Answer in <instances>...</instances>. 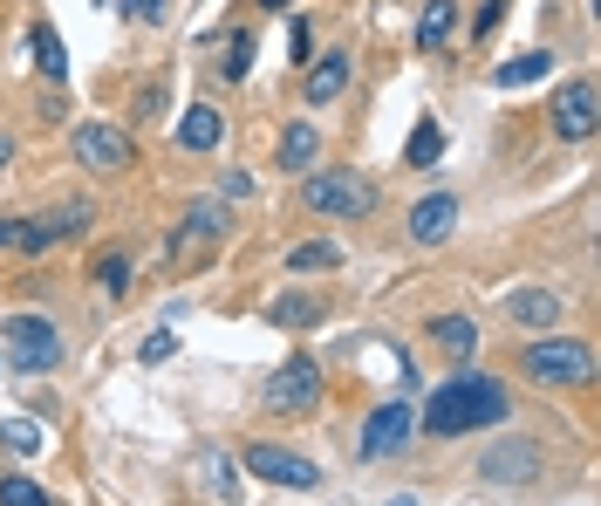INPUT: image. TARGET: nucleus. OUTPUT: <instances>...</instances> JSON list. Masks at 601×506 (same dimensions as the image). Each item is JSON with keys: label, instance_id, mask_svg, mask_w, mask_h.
Masks as SVG:
<instances>
[{"label": "nucleus", "instance_id": "0eeeda50", "mask_svg": "<svg viewBox=\"0 0 601 506\" xmlns=\"http://www.w3.org/2000/svg\"><path fill=\"white\" fill-rule=\"evenodd\" d=\"M62 363V328L48 315H8V370H56Z\"/></svg>", "mask_w": 601, "mask_h": 506}, {"label": "nucleus", "instance_id": "c85d7f7f", "mask_svg": "<svg viewBox=\"0 0 601 506\" xmlns=\"http://www.w3.org/2000/svg\"><path fill=\"white\" fill-rule=\"evenodd\" d=\"M123 14L137 21V28H171V14H178V0H123Z\"/></svg>", "mask_w": 601, "mask_h": 506}, {"label": "nucleus", "instance_id": "e433bc0d", "mask_svg": "<svg viewBox=\"0 0 601 506\" xmlns=\"http://www.w3.org/2000/svg\"><path fill=\"white\" fill-rule=\"evenodd\" d=\"M253 8H267V14H280V8H287V0H253Z\"/></svg>", "mask_w": 601, "mask_h": 506}, {"label": "nucleus", "instance_id": "393cba45", "mask_svg": "<svg viewBox=\"0 0 601 506\" xmlns=\"http://www.w3.org/2000/svg\"><path fill=\"white\" fill-rule=\"evenodd\" d=\"M287 274H315V267H342V246L335 240H301V246H287Z\"/></svg>", "mask_w": 601, "mask_h": 506}, {"label": "nucleus", "instance_id": "9b49d317", "mask_svg": "<svg viewBox=\"0 0 601 506\" xmlns=\"http://www.w3.org/2000/svg\"><path fill=\"white\" fill-rule=\"evenodd\" d=\"M349 48H328V56H308V75H301V96H308V110H328V104H342V89H349Z\"/></svg>", "mask_w": 601, "mask_h": 506}, {"label": "nucleus", "instance_id": "412c9836", "mask_svg": "<svg viewBox=\"0 0 601 506\" xmlns=\"http://www.w3.org/2000/svg\"><path fill=\"white\" fill-rule=\"evenodd\" d=\"M424 336H431V342H437L452 363H465V357L479 349V328H472V315H437V322L424 328Z\"/></svg>", "mask_w": 601, "mask_h": 506}, {"label": "nucleus", "instance_id": "a878e982", "mask_svg": "<svg viewBox=\"0 0 601 506\" xmlns=\"http://www.w3.org/2000/svg\"><path fill=\"white\" fill-rule=\"evenodd\" d=\"M171 104V75H151V83H137V96H130V123H158Z\"/></svg>", "mask_w": 601, "mask_h": 506}, {"label": "nucleus", "instance_id": "a211bd4d", "mask_svg": "<svg viewBox=\"0 0 601 506\" xmlns=\"http://www.w3.org/2000/svg\"><path fill=\"white\" fill-rule=\"evenodd\" d=\"M458 35V0H424V21H417V56H444Z\"/></svg>", "mask_w": 601, "mask_h": 506}, {"label": "nucleus", "instance_id": "5701e85b", "mask_svg": "<svg viewBox=\"0 0 601 506\" xmlns=\"http://www.w3.org/2000/svg\"><path fill=\"white\" fill-rule=\"evenodd\" d=\"M267 322L274 328H315L322 322V301L315 294H274L267 301Z\"/></svg>", "mask_w": 601, "mask_h": 506}, {"label": "nucleus", "instance_id": "4468645a", "mask_svg": "<svg viewBox=\"0 0 601 506\" xmlns=\"http://www.w3.org/2000/svg\"><path fill=\"white\" fill-rule=\"evenodd\" d=\"M404 233H410L417 246L452 240V233H458V198H452V192H424V198L410 206V226H404Z\"/></svg>", "mask_w": 601, "mask_h": 506}, {"label": "nucleus", "instance_id": "c9c22d12", "mask_svg": "<svg viewBox=\"0 0 601 506\" xmlns=\"http://www.w3.org/2000/svg\"><path fill=\"white\" fill-rule=\"evenodd\" d=\"M0 246H14V219H0Z\"/></svg>", "mask_w": 601, "mask_h": 506}, {"label": "nucleus", "instance_id": "ddd939ff", "mask_svg": "<svg viewBox=\"0 0 601 506\" xmlns=\"http://www.w3.org/2000/svg\"><path fill=\"white\" fill-rule=\"evenodd\" d=\"M226 226H232V213H226V198H199V206L185 213V226H171V240H165V253L178 261V253H192V246H205V240H226Z\"/></svg>", "mask_w": 601, "mask_h": 506}, {"label": "nucleus", "instance_id": "39448f33", "mask_svg": "<svg viewBox=\"0 0 601 506\" xmlns=\"http://www.w3.org/2000/svg\"><path fill=\"white\" fill-rule=\"evenodd\" d=\"M69 150H75L83 171H96V179H117V171L137 165V137H130L123 123H83V131L69 137Z\"/></svg>", "mask_w": 601, "mask_h": 506}, {"label": "nucleus", "instance_id": "f257e3e1", "mask_svg": "<svg viewBox=\"0 0 601 506\" xmlns=\"http://www.w3.org/2000/svg\"><path fill=\"white\" fill-rule=\"evenodd\" d=\"M506 411H513V397H506L500 376L458 370V376H444V384L431 390L424 432H431V438H465V432H485V424H506Z\"/></svg>", "mask_w": 601, "mask_h": 506}, {"label": "nucleus", "instance_id": "b1692460", "mask_svg": "<svg viewBox=\"0 0 601 506\" xmlns=\"http://www.w3.org/2000/svg\"><path fill=\"white\" fill-rule=\"evenodd\" d=\"M444 158V131H437V117H417V131H410V144H404V165L410 171H431Z\"/></svg>", "mask_w": 601, "mask_h": 506}, {"label": "nucleus", "instance_id": "c756f323", "mask_svg": "<svg viewBox=\"0 0 601 506\" xmlns=\"http://www.w3.org/2000/svg\"><path fill=\"white\" fill-rule=\"evenodd\" d=\"M0 506H56V493H41L35 479H0Z\"/></svg>", "mask_w": 601, "mask_h": 506}, {"label": "nucleus", "instance_id": "6ab92c4d", "mask_svg": "<svg viewBox=\"0 0 601 506\" xmlns=\"http://www.w3.org/2000/svg\"><path fill=\"white\" fill-rule=\"evenodd\" d=\"M540 75H554V56H546V48H527V56H513V62H492L485 83L492 89H527V83H540Z\"/></svg>", "mask_w": 601, "mask_h": 506}, {"label": "nucleus", "instance_id": "1a4fd4ad", "mask_svg": "<svg viewBox=\"0 0 601 506\" xmlns=\"http://www.w3.org/2000/svg\"><path fill=\"white\" fill-rule=\"evenodd\" d=\"M247 472H260L267 486H295V493H315L322 486V466L315 459H301V451H287V445H267V438L247 445Z\"/></svg>", "mask_w": 601, "mask_h": 506}, {"label": "nucleus", "instance_id": "2f4dec72", "mask_svg": "<svg viewBox=\"0 0 601 506\" xmlns=\"http://www.w3.org/2000/svg\"><path fill=\"white\" fill-rule=\"evenodd\" d=\"M0 438H8V445L21 451V459H35V451H41V432H35V424H28V418H14V424H0Z\"/></svg>", "mask_w": 601, "mask_h": 506}, {"label": "nucleus", "instance_id": "f8f14e48", "mask_svg": "<svg viewBox=\"0 0 601 506\" xmlns=\"http://www.w3.org/2000/svg\"><path fill=\"white\" fill-rule=\"evenodd\" d=\"M500 315L513 322V328H561V315H567V301L554 294V288H506L500 294Z\"/></svg>", "mask_w": 601, "mask_h": 506}, {"label": "nucleus", "instance_id": "f03ea898", "mask_svg": "<svg viewBox=\"0 0 601 506\" xmlns=\"http://www.w3.org/2000/svg\"><path fill=\"white\" fill-rule=\"evenodd\" d=\"M519 376L540 384V390H588L594 384V349L581 336H554V328H546L540 342L519 349Z\"/></svg>", "mask_w": 601, "mask_h": 506}, {"label": "nucleus", "instance_id": "423d86ee", "mask_svg": "<svg viewBox=\"0 0 601 506\" xmlns=\"http://www.w3.org/2000/svg\"><path fill=\"white\" fill-rule=\"evenodd\" d=\"M89 219H96L89 198H62V206H48V213H35V219H14V253H48L56 240L89 233Z\"/></svg>", "mask_w": 601, "mask_h": 506}, {"label": "nucleus", "instance_id": "20e7f679", "mask_svg": "<svg viewBox=\"0 0 601 506\" xmlns=\"http://www.w3.org/2000/svg\"><path fill=\"white\" fill-rule=\"evenodd\" d=\"M260 403H267L274 418H308V411L322 403V363L308 357V349H301V357H287V363L267 376V390H260Z\"/></svg>", "mask_w": 601, "mask_h": 506}, {"label": "nucleus", "instance_id": "9d476101", "mask_svg": "<svg viewBox=\"0 0 601 506\" xmlns=\"http://www.w3.org/2000/svg\"><path fill=\"white\" fill-rule=\"evenodd\" d=\"M410 445V403H376L370 424H362V438H356V459H397V451Z\"/></svg>", "mask_w": 601, "mask_h": 506}, {"label": "nucleus", "instance_id": "cd10ccee", "mask_svg": "<svg viewBox=\"0 0 601 506\" xmlns=\"http://www.w3.org/2000/svg\"><path fill=\"white\" fill-rule=\"evenodd\" d=\"M219 69H226V83H240V75L253 69V35H247V28H232V35H226V56H219Z\"/></svg>", "mask_w": 601, "mask_h": 506}, {"label": "nucleus", "instance_id": "6e6552de", "mask_svg": "<svg viewBox=\"0 0 601 506\" xmlns=\"http://www.w3.org/2000/svg\"><path fill=\"white\" fill-rule=\"evenodd\" d=\"M546 123H554L561 144H588L594 123H601V89H594V75H567V83L554 89V110H546Z\"/></svg>", "mask_w": 601, "mask_h": 506}, {"label": "nucleus", "instance_id": "72a5a7b5", "mask_svg": "<svg viewBox=\"0 0 601 506\" xmlns=\"http://www.w3.org/2000/svg\"><path fill=\"white\" fill-rule=\"evenodd\" d=\"M287 48H295V62H308V48H315V28H308V21H295V28H287Z\"/></svg>", "mask_w": 601, "mask_h": 506}, {"label": "nucleus", "instance_id": "dca6fc26", "mask_svg": "<svg viewBox=\"0 0 601 506\" xmlns=\"http://www.w3.org/2000/svg\"><path fill=\"white\" fill-rule=\"evenodd\" d=\"M192 479H199L205 499H232V493H240V472H232V459H226L219 445H199L192 451Z\"/></svg>", "mask_w": 601, "mask_h": 506}, {"label": "nucleus", "instance_id": "4be33fe9", "mask_svg": "<svg viewBox=\"0 0 601 506\" xmlns=\"http://www.w3.org/2000/svg\"><path fill=\"white\" fill-rule=\"evenodd\" d=\"M28 48H35V69L48 75V83H62V75H69V48H62V35L48 28V21H35V28H28Z\"/></svg>", "mask_w": 601, "mask_h": 506}, {"label": "nucleus", "instance_id": "aec40b11", "mask_svg": "<svg viewBox=\"0 0 601 506\" xmlns=\"http://www.w3.org/2000/svg\"><path fill=\"white\" fill-rule=\"evenodd\" d=\"M315 158H322V131L308 117H295L280 131V171H315Z\"/></svg>", "mask_w": 601, "mask_h": 506}, {"label": "nucleus", "instance_id": "bb28decb", "mask_svg": "<svg viewBox=\"0 0 601 506\" xmlns=\"http://www.w3.org/2000/svg\"><path fill=\"white\" fill-rule=\"evenodd\" d=\"M89 274H96V288L110 294V301H123V294H130V274H137V267H130V253H96Z\"/></svg>", "mask_w": 601, "mask_h": 506}, {"label": "nucleus", "instance_id": "f3484780", "mask_svg": "<svg viewBox=\"0 0 601 506\" xmlns=\"http://www.w3.org/2000/svg\"><path fill=\"white\" fill-rule=\"evenodd\" d=\"M219 144H226V110L192 104L185 117H178V150H219Z\"/></svg>", "mask_w": 601, "mask_h": 506}, {"label": "nucleus", "instance_id": "473e14b6", "mask_svg": "<svg viewBox=\"0 0 601 506\" xmlns=\"http://www.w3.org/2000/svg\"><path fill=\"white\" fill-rule=\"evenodd\" d=\"M171 349H178V336H171V328H158V336H151V342H144V363H165V357H171Z\"/></svg>", "mask_w": 601, "mask_h": 506}, {"label": "nucleus", "instance_id": "7c9ffc66", "mask_svg": "<svg viewBox=\"0 0 601 506\" xmlns=\"http://www.w3.org/2000/svg\"><path fill=\"white\" fill-rule=\"evenodd\" d=\"M506 14H513V0H485V8L472 14V41H492V35L506 28Z\"/></svg>", "mask_w": 601, "mask_h": 506}, {"label": "nucleus", "instance_id": "f704fd0d", "mask_svg": "<svg viewBox=\"0 0 601 506\" xmlns=\"http://www.w3.org/2000/svg\"><path fill=\"white\" fill-rule=\"evenodd\" d=\"M219 198H253V179H247V171H226V179H219Z\"/></svg>", "mask_w": 601, "mask_h": 506}, {"label": "nucleus", "instance_id": "7ed1b4c3", "mask_svg": "<svg viewBox=\"0 0 601 506\" xmlns=\"http://www.w3.org/2000/svg\"><path fill=\"white\" fill-rule=\"evenodd\" d=\"M376 179H362L349 165H328V171H308L301 179V213L315 219H370L376 213Z\"/></svg>", "mask_w": 601, "mask_h": 506}, {"label": "nucleus", "instance_id": "2eb2a0df", "mask_svg": "<svg viewBox=\"0 0 601 506\" xmlns=\"http://www.w3.org/2000/svg\"><path fill=\"white\" fill-rule=\"evenodd\" d=\"M533 466H540L533 438H513V445H500V451H485V466H479V472L492 479V486H527Z\"/></svg>", "mask_w": 601, "mask_h": 506}]
</instances>
